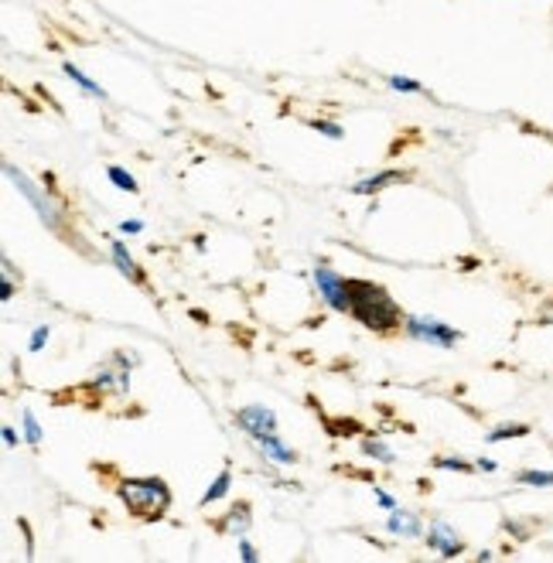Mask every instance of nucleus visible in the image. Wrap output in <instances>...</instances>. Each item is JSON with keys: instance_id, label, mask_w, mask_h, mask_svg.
<instances>
[{"instance_id": "obj_27", "label": "nucleus", "mask_w": 553, "mask_h": 563, "mask_svg": "<svg viewBox=\"0 0 553 563\" xmlns=\"http://www.w3.org/2000/svg\"><path fill=\"white\" fill-rule=\"evenodd\" d=\"M236 553H240V560H243V563H256V560H259L256 547H253L250 540H243V537L236 540Z\"/></svg>"}, {"instance_id": "obj_2", "label": "nucleus", "mask_w": 553, "mask_h": 563, "mask_svg": "<svg viewBox=\"0 0 553 563\" xmlns=\"http://www.w3.org/2000/svg\"><path fill=\"white\" fill-rule=\"evenodd\" d=\"M117 495L120 503L126 506L130 516L137 519H165V512L172 509V488L165 478H120L117 482Z\"/></svg>"}, {"instance_id": "obj_20", "label": "nucleus", "mask_w": 553, "mask_h": 563, "mask_svg": "<svg viewBox=\"0 0 553 563\" xmlns=\"http://www.w3.org/2000/svg\"><path fill=\"white\" fill-rule=\"evenodd\" d=\"M516 482L519 485H530V488H546V485H553V472H519L516 475Z\"/></svg>"}, {"instance_id": "obj_7", "label": "nucleus", "mask_w": 553, "mask_h": 563, "mask_svg": "<svg viewBox=\"0 0 553 563\" xmlns=\"http://www.w3.org/2000/svg\"><path fill=\"white\" fill-rule=\"evenodd\" d=\"M428 547L438 553V556H444V560H451V556H462L465 553V540H462V533L454 529L444 516H434L431 522H428Z\"/></svg>"}, {"instance_id": "obj_14", "label": "nucleus", "mask_w": 553, "mask_h": 563, "mask_svg": "<svg viewBox=\"0 0 553 563\" xmlns=\"http://www.w3.org/2000/svg\"><path fill=\"white\" fill-rule=\"evenodd\" d=\"M230 488H233V472H230V468H222V472L209 482V488H206V495L199 499V506H202V509H209V506L222 503L225 495H230Z\"/></svg>"}, {"instance_id": "obj_31", "label": "nucleus", "mask_w": 553, "mask_h": 563, "mask_svg": "<svg viewBox=\"0 0 553 563\" xmlns=\"http://www.w3.org/2000/svg\"><path fill=\"white\" fill-rule=\"evenodd\" d=\"M543 324H553V305H550V308L543 311Z\"/></svg>"}, {"instance_id": "obj_5", "label": "nucleus", "mask_w": 553, "mask_h": 563, "mask_svg": "<svg viewBox=\"0 0 553 563\" xmlns=\"http://www.w3.org/2000/svg\"><path fill=\"white\" fill-rule=\"evenodd\" d=\"M4 175H8V178L14 181V188H18V191H21V195L27 198V202L35 206L38 219H42V222H45L48 229H62V222H65L62 209H58V206L52 202V198H48V195H45V191H42V188H38L35 181H31V178H27L24 172H18L14 164H4Z\"/></svg>"}, {"instance_id": "obj_8", "label": "nucleus", "mask_w": 553, "mask_h": 563, "mask_svg": "<svg viewBox=\"0 0 553 563\" xmlns=\"http://www.w3.org/2000/svg\"><path fill=\"white\" fill-rule=\"evenodd\" d=\"M386 533L389 537H397V540H420L428 533V526H424V516L420 512H410V509H389L386 516Z\"/></svg>"}, {"instance_id": "obj_11", "label": "nucleus", "mask_w": 553, "mask_h": 563, "mask_svg": "<svg viewBox=\"0 0 553 563\" xmlns=\"http://www.w3.org/2000/svg\"><path fill=\"white\" fill-rule=\"evenodd\" d=\"M110 260H113V267H117L130 284H144V271L137 267V260L130 256V250L123 246V240H110Z\"/></svg>"}, {"instance_id": "obj_29", "label": "nucleus", "mask_w": 553, "mask_h": 563, "mask_svg": "<svg viewBox=\"0 0 553 563\" xmlns=\"http://www.w3.org/2000/svg\"><path fill=\"white\" fill-rule=\"evenodd\" d=\"M373 495H376V503H379V509H386V512L400 506V503L394 499V495H389V492H383V488H373Z\"/></svg>"}, {"instance_id": "obj_24", "label": "nucleus", "mask_w": 553, "mask_h": 563, "mask_svg": "<svg viewBox=\"0 0 553 563\" xmlns=\"http://www.w3.org/2000/svg\"><path fill=\"white\" fill-rule=\"evenodd\" d=\"M434 468H441V472H472L475 465H468V461H462V457H438Z\"/></svg>"}, {"instance_id": "obj_16", "label": "nucleus", "mask_w": 553, "mask_h": 563, "mask_svg": "<svg viewBox=\"0 0 553 563\" xmlns=\"http://www.w3.org/2000/svg\"><path fill=\"white\" fill-rule=\"evenodd\" d=\"M21 434H24V444H31V448H38V444H42L45 430H42L35 410H24V413H21Z\"/></svg>"}, {"instance_id": "obj_6", "label": "nucleus", "mask_w": 553, "mask_h": 563, "mask_svg": "<svg viewBox=\"0 0 553 563\" xmlns=\"http://www.w3.org/2000/svg\"><path fill=\"white\" fill-rule=\"evenodd\" d=\"M236 427L250 441L256 438H267V434H277V413L264 404H246L236 410Z\"/></svg>"}, {"instance_id": "obj_30", "label": "nucleus", "mask_w": 553, "mask_h": 563, "mask_svg": "<svg viewBox=\"0 0 553 563\" xmlns=\"http://www.w3.org/2000/svg\"><path fill=\"white\" fill-rule=\"evenodd\" d=\"M475 468H478V472H496L499 465H496V461H489V457H478V461H475Z\"/></svg>"}, {"instance_id": "obj_10", "label": "nucleus", "mask_w": 553, "mask_h": 563, "mask_svg": "<svg viewBox=\"0 0 553 563\" xmlns=\"http://www.w3.org/2000/svg\"><path fill=\"white\" fill-rule=\"evenodd\" d=\"M92 389H100V393H117V396H130V369L123 366V369H110V366H103L100 373L92 376V383H89Z\"/></svg>"}, {"instance_id": "obj_12", "label": "nucleus", "mask_w": 553, "mask_h": 563, "mask_svg": "<svg viewBox=\"0 0 553 563\" xmlns=\"http://www.w3.org/2000/svg\"><path fill=\"white\" fill-rule=\"evenodd\" d=\"M250 522H253V516H250V503H236V509H230L225 512L215 526L222 529V533H230V537H246V529H250Z\"/></svg>"}, {"instance_id": "obj_3", "label": "nucleus", "mask_w": 553, "mask_h": 563, "mask_svg": "<svg viewBox=\"0 0 553 563\" xmlns=\"http://www.w3.org/2000/svg\"><path fill=\"white\" fill-rule=\"evenodd\" d=\"M403 335L413 342H424L431 349H454L462 342V331L451 328L447 321L434 318V314H407L403 318Z\"/></svg>"}, {"instance_id": "obj_18", "label": "nucleus", "mask_w": 553, "mask_h": 563, "mask_svg": "<svg viewBox=\"0 0 553 563\" xmlns=\"http://www.w3.org/2000/svg\"><path fill=\"white\" fill-rule=\"evenodd\" d=\"M530 434V427L527 423H499L496 430H489V444H499V441H512V438H527Z\"/></svg>"}, {"instance_id": "obj_22", "label": "nucleus", "mask_w": 553, "mask_h": 563, "mask_svg": "<svg viewBox=\"0 0 553 563\" xmlns=\"http://www.w3.org/2000/svg\"><path fill=\"white\" fill-rule=\"evenodd\" d=\"M14 297V267H11V260H4V280H0V301H11Z\"/></svg>"}, {"instance_id": "obj_15", "label": "nucleus", "mask_w": 553, "mask_h": 563, "mask_svg": "<svg viewBox=\"0 0 553 563\" xmlns=\"http://www.w3.org/2000/svg\"><path fill=\"white\" fill-rule=\"evenodd\" d=\"M62 73L69 76V79H73V82H76V86H79L82 92H89V96H96V99H107L103 86H100V82H92V79H89V76H86L82 69H76L73 62H65V65H62Z\"/></svg>"}, {"instance_id": "obj_9", "label": "nucleus", "mask_w": 553, "mask_h": 563, "mask_svg": "<svg viewBox=\"0 0 553 563\" xmlns=\"http://www.w3.org/2000/svg\"><path fill=\"white\" fill-rule=\"evenodd\" d=\"M253 448L264 454V461H270V465H277V468H290L298 461V451L290 448V444H284L280 441V434H267V438H256L253 441Z\"/></svg>"}, {"instance_id": "obj_1", "label": "nucleus", "mask_w": 553, "mask_h": 563, "mask_svg": "<svg viewBox=\"0 0 553 563\" xmlns=\"http://www.w3.org/2000/svg\"><path fill=\"white\" fill-rule=\"evenodd\" d=\"M349 314L363 328L376 331V335L403 328V318H407L394 297L373 280H352V311Z\"/></svg>"}, {"instance_id": "obj_21", "label": "nucleus", "mask_w": 553, "mask_h": 563, "mask_svg": "<svg viewBox=\"0 0 553 563\" xmlns=\"http://www.w3.org/2000/svg\"><path fill=\"white\" fill-rule=\"evenodd\" d=\"M48 339H52V328H48V324H38L35 331H31L27 349H31V352H42V349L48 345Z\"/></svg>"}, {"instance_id": "obj_4", "label": "nucleus", "mask_w": 553, "mask_h": 563, "mask_svg": "<svg viewBox=\"0 0 553 563\" xmlns=\"http://www.w3.org/2000/svg\"><path fill=\"white\" fill-rule=\"evenodd\" d=\"M311 277H314V287H318V297L324 301V308L335 311V314L352 311V280H345L332 267H324V263H318V267L311 271Z\"/></svg>"}, {"instance_id": "obj_17", "label": "nucleus", "mask_w": 553, "mask_h": 563, "mask_svg": "<svg viewBox=\"0 0 553 563\" xmlns=\"http://www.w3.org/2000/svg\"><path fill=\"white\" fill-rule=\"evenodd\" d=\"M107 178L113 181V188H120V191H126V195H137V191H141L137 178L130 175L126 168H120V164H110V168H107Z\"/></svg>"}, {"instance_id": "obj_23", "label": "nucleus", "mask_w": 553, "mask_h": 563, "mask_svg": "<svg viewBox=\"0 0 553 563\" xmlns=\"http://www.w3.org/2000/svg\"><path fill=\"white\" fill-rule=\"evenodd\" d=\"M311 126L318 130V134L332 137V141H342V137H345V130H342L339 123H332V120H311Z\"/></svg>"}, {"instance_id": "obj_28", "label": "nucleus", "mask_w": 553, "mask_h": 563, "mask_svg": "<svg viewBox=\"0 0 553 563\" xmlns=\"http://www.w3.org/2000/svg\"><path fill=\"white\" fill-rule=\"evenodd\" d=\"M120 233H123V236H141V233H144V222H141V219H123V222H120Z\"/></svg>"}, {"instance_id": "obj_19", "label": "nucleus", "mask_w": 553, "mask_h": 563, "mask_svg": "<svg viewBox=\"0 0 553 563\" xmlns=\"http://www.w3.org/2000/svg\"><path fill=\"white\" fill-rule=\"evenodd\" d=\"M363 454L383 461V465H394V461H397L394 448H389L386 441H379V438H366V441H363Z\"/></svg>"}, {"instance_id": "obj_25", "label": "nucleus", "mask_w": 553, "mask_h": 563, "mask_svg": "<svg viewBox=\"0 0 553 563\" xmlns=\"http://www.w3.org/2000/svg\"><path fill=\"white\" fill-rule=\"evenodd\" d=\"M389 89H397V92H424V86L407 79V76H389Z\"/></svg>"}, {"instance_id": "obj_26", "label": "nucleus", "mask_w": 553, "mask_h": 563, "mask_svg": "<svg viewBox=\"0 0 553 563\" xmlns=\"http://www.w3.org/2000/svg\"><path fill=\"white\" fill-rule=\"evenodd\" d=\"M0 441H4V448H18L21 441H24V434H18V427H11V423H4V427H0Z\"/></svg>"}, {"instance_id": "obj_13", "label": "nucleus", "mask_w": 553, "mask_h": 563, "mask_svg": "<svg viewBox=\"0 0 553 563\" xmlns=\"http://www.w3.org/2000/svg\"><path fill=\"white\" fill-rule=\"evenodd\" d=\"M403 178H407L403 172L389 168V172H379V175H369V178H363V181H355V185H352V195H379L383 188L397 185V181H403Z\"/></svg>"}]
</instances>
